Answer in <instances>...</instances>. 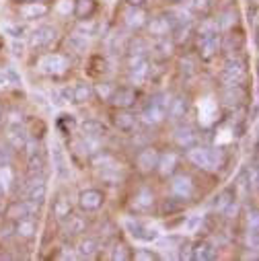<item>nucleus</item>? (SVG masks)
Masks as SVG:
<instances>
[{
	"mask_svg": "<svg viewBox=\"0 0 259 261\" xmlns=\"http://www.w3.org/2000/svg\"><path fill=\"white\" fill-rule=\"evenodd\" d=\"M91 97H93V87H91V85H87V83L76 85V87H74V91H72V103L83 105V103L91 101Z\"/></svg>",
	"mask_w": 259,
	"mask_h": 261,
	"instance_id": "nucleus-30",
	"label": "nucleus"
},
{
	"mask_svg": "<svg viewBox=\"0 0 259 261\" xmlns=\"http://www.w3.org/2000/svg\"><path fill=\"white\" fill-rule=\"evenodd\" d=\"M220 49V37L218 35H212V37H206V39H200V58L204 62H210Z\"/></svg>",
	"mask_w": 259,
	"mask_h": 261,
	"instance_id": "nucleus-19",
	"label": "nucleus"
},
{
	"mask_svg": "<svg viewBox=\"0 0 259 261\" xmlns=\"http://www.w3.org/2000/svg\"><path fill=\"white\" fill-rule=\"evenodd\" d=\"M159 156H161V154H159L157 148H144V150L138 152L136 165H138V169L144 171V173L154 171V169H157V163H159Z\"/></svg>",
	"mask_w": 259,
	"mask_h": 261,
	"instance_id": "nucleus-15",
	"label": "nucleus"
},
{
	"mask_svg": "<svg viewBox=\"0 0 259 261\" xmlns=\"http://www.w3.org/2000/svg\"><path fill=\"white\" fill-rule=\"evenodd\" d=\"M132 257H134V259H138V261H152V259H161V255H157L154 251H148V249H138Z\"/></svg>",
	"mask_w": 259,
	"mask_h": 261,
	"instance_id": "nucleus-41",
	"label": "nucleus"
},
{
	"mask_svg": "<svg viewBox=\"0 0 259 261\" xmlns=\"http://www.w3.org/2000/svg\"><path fill=\"white\" fill-rule=\"evenodd\" d=\"M249 23H257V9L253 7V9H249Z\"/></svg>",
	"mask_w": 259,
	"mask_h": 261,
	"instance_id": "nucleus-48",
	"label": "nucleus"
},
{
	"mask_svg": "<svg viewBox=\"0 0 259 261\" xmlns=\"http://www.w3.org/2000/svg\"><path fill=\"white\" fill-rule=\"evenodd\" d=\"M232 200H235V191H232V189H224V191H220V193L216 195V200H214V210L222 214V212L230 206Z\"/></svg>",
	"mask_w": 259,
	"mask_h": 261,
	"instance_id": "nucleus-32",
	"label": "nucleus"
},
{
	"mask_svg": "<svg viewBox=\"0 0 259 261\" xmlns=\"http://www.w3.org/2000/svg\"><path fill=\"white\" fill-rule=\"evenodd\" d=\"M62 97H64V99H66V101H70V99H72V91H70V89H66V91H64V93H62Z\"/></svg>",
	"mask_w": 259,
	"mask_h": 261,
	"instance_id": "nucleus-52",
	"label": "nucleus"
},
{
	"mask_svg": "<svg viewBox=\"0 0 259 261\" xmlns=\"http://www.w3.org/2000/svg\"><path fill=\"white\" fill-rule=\"evenodd\" d=\"M19 5H29V3H47V0H15Z\"/></svg>",
	"mask_w": 259,
	"mask_h": 261,
	"instance_id": "nucleus-51",
	"label": "nucleus"
},
{
	"mask_svg": "<svg viewBox=\"0 0 259 261\" xmlns=\"http://www.w3.org/2000/svg\"><path fill=\"white\" fill-rule=\"evenodd\" d=\"M154 51H159L161 58H169L173 54V41H169L167 37H159V41L154 45Z\"/></svg>",
	"mask_w": 259,
	"mask_h": 261,
	"instance_id": "nucleus-37",
	"label": "nucleus"
},
{
	"mask_svg": "<svg viewBox=\"0 0 259 261\" xmlns=\"http://www.w3.org/2000/svg\"><path fill=\"white\" fill-rule=\"evenodd\" d=\"M125 25L130 29H140L146 25V13L140 7H130V11H125Z\"/></svg>",
	"mask_w": 259,
	"mask_h": 261,
	"instance_id": "nucleus-21",
	"label": "nucleus"
},
{
	"mask_svg": "<svg viewBox=\"0 0 259 261\" xmlns=\"http://www.w3.org/2000/svg\"><path fill=\"white\" fill-rule=\"evenodd\" d=\"M127 68H130V79L134 83H144L150 76V62L146 54H132Z\"/></svg>",
	"mask_w": 259,
	"mask_h": 261,
	"instance_id": "nucleus-7",
	"label": "nucleus"
},
{
	"mask_svg": "<svg viewBox=\"0 0 259 261\" xmlns=\"http://www.w3.org/2000/svg\"><path fill=\"white\" fill-rule=\"evenodd\" d=\"M163 3H167V5H179V3H183V0H163Z\"/></svg>",
	"mask_w": 259,
	"mask_h": 261,
	"instance_id": "nucleus-54",
	"label": "nucleus"
},
{
	"mask_svg": "<svg viewBox=\"0 0 259 261\" xmlns=\"http://www.w3.org/2000/svg\"><path fill=\"white\" fill-rule=\"evenodd\" d=\"M81 129H83V134L89 136V138H101L107 134V125L99 119H85L81 123Z\"/></svg>",
	"mask_w": 259,
	"mask_h": 261,
	"instance_id": "nucleus-20",
	"label": "nucleus"
},
{
	"mask_svg": "<svg viewBox=\"0 0 259 261\" xmlns=\"http://www.w3.org/2000/svg\"><path fill=\"white\" fill-rule=\"evenodd\" d=\"M175 167H177V154H175V152H167V154L159 156L157 169H159L161 175H165V177L171 175V173L175 171Z\"/></svg>",
	"mask_w": 259,
	"mask_h": 261,
	"instance_id": "nucleus-27",
	"label": "nucleus"
},
{
	"mask_svg": "<svg viewBox=\"0 0 259 261\" xmlns=\"http://www.w3.org/2000/svg\"><path fill=\"white\" fill-rule=\"evenodd\" d=\"M39 68L45 72V74H51V76H60L68 70V60L60 56V54H49L45 56L41 62H39Z\"/></svg>",
	"mask_w": 259,
	"mask_h": 261,
	"instance_id": "nucleus-8",
	"label": "nucleus"
},
{
	"mask_svg": "<svg viewBox=\"0 0 259 261\" xmlns=\"http://www.w3.org/2000/svg\"><path fill=\"white\" fill-rule=\"evenodd\" d=\"M152 204H154V195L150 189H140L134 195V202H132V206L136 210H148V208H152Z\"/></svg>",
	"mask_w": 259,
	"mask_h": 261,
	"instance_id": "nucleus-26",
	"label": "nucleus"
},
{
	"mask_svg": "<svg viewBox=\"0 0 259 261\" xmlns=\"http://www.w3.org/2000/svg\"><path fill=\"white\" fill-rule=\"evenodd\" d=\"M187 111H189V101H187L185 97H175V99H171V103H169L167 115H169L171 121H179V119H183V117L187 115Z\"/></svg>",
	"mask_w": 259,
	"mask_h": 261,
	"instance_id": "nucleus-16",
	"label": "nucleus"
},
{
	"mask_svg": "<svg viewBox=\"0 0 259 261\" xmlns=\"http://www.w3.org/2000/svg\"><path fill=\"white\" fill-rule=\"evenodd\" d=\"M7 142H9L15 150L25 148V142H27L25 127H23L21 115H19L17 111H13V113H11V117L7 119Z\"/></svg>",
	"mask_w": 259,
	"mask_h": 261,
	"instance_id": "nucleus-4",
	"label": "nucleus"
},
{
	"mask_svg": "<svg viewBox=\"0 0 259 261\" xmlns=\"http://www.w3.org/2000/svg\"><path fill=\"white\" fill-rule=\"evenodd\" d=\"M173 140H175V144L179 148L189 150L191 146L198 144V134L193 132V127H189V125H179L175 129V134H173Z\"/></svg>",
	"mask_w": 259,
	"mask_h": 261,
	"instance_id": "nucleus-12",
	"label": "nucleus"
},
{
	"mask_svg": "<svg viewBox=\"0 0 259 261\" xmlns=\"http://www.w3.org/2000/svg\"><path fill=\"white\" fill-rule=\"evenodd\" d=\"M72 214V204L66 195H58L56 202H54V216L58 220H66Z\"/></svg>",
	"mask_w": 259,
	"mask_h": 261,
	"instance_id": "nucleus-24",
	"label": "nucleus"
},
{
	"mask_svg": "<svg viewBox=\"0 0 259 261\" xmlns=\"http://www.w3.org/2000/svg\"><path fill=\"white\" fill-rule=\"evenodd\" d=\"M95 13H97V3H95V0H74L72 15L79 21H89Z\"/></svg>",
	"mask_w": 259,
	"mask_h": 261,
	"instance_id": "nucleus-17",
	"label": "nucleus"
},
{
	"mask_svg": "<svg viewBox=\"0 0 259 261\" xmlns=\"http://www.w3.org/2000/svg\"><path fill=\"white\" fill-rule=\"evenodd\" d=\"M113 123H115V127L119 129V132H132V129L136 127V115L130 113L127 109H123L113 117Z\"/></svg>",
	"mask_w": 259,
	"mask_h": 261,
	"instance_id": "nucleus-23",
	"label": "nucleus"
},
{
	"mask_svg": "<svg viewBox=\"0 0 259 261\" xmlns=\"http://www.w3.org/2000/svg\"><path fill=\"white\" fill-rule=\"evenodd\" d=\"M125 228L130 230V234H132L134 239H138V241L150 243V241L159 239V230H154V228H150V226H144V224H140V222H134V220H127V222H125Z\"/></svg>",
	"mask_w": 259,
	"mask_h": 261,
	"instance_id": "nucleus-13",
	"label": "nucleus"
},
{
	"mask_svg": "<svg viewBox=\"0 0 259 261\" xmlns=\"http://www.w3.org/2000/svg\"><path fill=\"white\" fill-rule=\"evenodd\" d=\"M13 47H15V54H17V56H19V54H21V51H23V45H19V43H15V45H13Z\"/></svg>",
	"mask_w": 259,
	"mask_h": 261,
	"instance_id": "nucleus-53",
	"label": "nucleus"
},
{
	"mask_svg": "<svg viewBox=\"0 0 259 261\" xmlns=\"http://www.w3.org/2000/svg\"><path fill=\"white\" fill-rule=\"evenodd\" d=\"M220 81L226 87H243L247 81V64L241 58H228L224 64V70L220 74Z\"/></svg>",
	"mask_w": 259,
	"mask_h": 261,
	"instance_id": "nucleus-3",
	"label": "nucleus"
},
{
	"mask_svg": "<svg viewBox=\"0 0 259 261\" xmlns=\"http://www.w3.org/2000/svg\"><path fill=\"white\" fill-rule=\"evenodd\" d=\"M181 259H191V247H183V251H181Z\"/></svg>",
	"mask_w": 259,
	"mask_h": 261,
	"instance_id": "nucleus-49",
	"label": "nucleus"
},
{
	"mask_svg": "<svg viewBox=\"0 0 259 261\" xmlns=\"http://www.w3.org/2000/svg\"><path fill=\"white\" fill-rule=\"evenodd\" d=\"M214 9V0H193V11L200 15H208Z\"/></svg>",
	"mask_w": 259,
	"mask_h": 261,
	"instance_id": "nucleus-38",
	"label": "nucleus"
},
{
	"mask_svg": "<svg viewBox=\"0 0 259 261\" xmlns=\"http://www.w3.org/2000/svg\"><path fill=\"white\" fill-rule=\"evenodd\" d=\"M216 257V249L212 247L210 241H200L191 247V259L193 261H208Z\"/></svg>",
	"mask_w": 259,
	"mask_h": 261,
	"instance_id": "nucleus-18",
	"label": "nucleus"
},
{
	"mask_svg": "<svg viewBox=\"0 0 259 261\" xmlns=\"http://www.w3.org/2000/svg\"><path fill=\"white\" fill-rule=\"evenodd\" d=\"M171 191H173L175 198H179V200H189L193 195V191H196V187H193V183H191V177L177 175L173 179V183H171Z\"/></svg>",
	"mask_w": 259,
	"mask_h": 261,
	"instance_id": "nucleus-11",
	"label": "nucleus"
},
{
	"mask_svg": "<svg viewBox=\"0 0 259 261\" xmlns=\"http://www.w3.org/2000/svg\"><path fill=\"white\" fill-rule=\"evenodd\" d=\"M136 99H138V93H136V89H132V87L113 89V93H111V97H109L111 105L117 107V109H130L132 105H136Z\"/></svg>",
	"mask_w": 259,
	"mask_h": 261,
	"instance_id": "nucleus-9",
	"label": "nucleus"
},
{
	"mask_svg": "<svg viewBox=\"0 0 259 261\" xmlns=\"http://www.w3.org/2000/svg\"><path fill=\"white\" fill-rule=\"evenodd\" d=\"M181 66H183V72H187V74H193V64H191L189 60H187V62H183Z\"/></svg>",
	"mask_w": 259,
	"mask_h": 261,
	"instance_id": "nucleus-47",
	"label": "nucleus"
},
{
	"mask_svg": "<svg viewBox=\"0 0 259 261\" xmlns=\"http://www.w3.org/2000/svg\"><path fill=\"white\" fill-rule=\"evenodd\" d=\"M15 230H17V234H19L21 239L29 241V239H33V237H35V222H33L29 216H27V218H19V220H17Z\"/></svg>",
	"mask_w": 259,
	"mask_h": 261,
	"instance_id": "nucleus-28",
	"label": "nucleus"
},
{
	"mask_svg": "<svg viewBox=\"0 0 259 261\" xmlns=\"http://www.w3.org/2000/svg\"><path fill=\"white\" fill-rule=\"evenodd\" d=\"M47 13H49V9H47L45 3H29V5H23V7H21V17H25L27 21L45 17Z\"/></svg>",
	"mask_w": 259,
	"mask_h": 261,
	"instance_id": "nucleus-22",
	"label": "nucleus"
},
{
	"mask_svg": "<svg viewBox=\"0 0 259 261\" xmlns=\"http://www.w3.org/2000/svg\"><path fill=\"white\" fill-rule=\"evenodd\" d=\"M79 204L85 212H97L105 204V195L99 189H85L79 195Z\"/></svg>",
	"mask_w": 259,
	"mask_h": 261,
	"instance_id": "nucleus-10",
	"label": "nucleus"
},
{
	"mask_svg": "<svg viewBox=\"0 0 259 261\" xmlns=\"http://www.w3.org/2000/svg\"><path fill=\"white\" fill-rule=\"evenodd\" d=\"M163 210H165V214H175V212L181 210V204H175L173 200H167L165 206H163Z\"/></svg>",
	"mask_w": 259,
	"mask_h": 261,
	"instance_id": "nucleus-45",
	"label": "nucleus"
},
{
	"mask_svg": "<svg viewBox=\"0 0 259 261\" xmlns=\"http://www.w3.org/2000/svg\"><path fill=\"white\" fill-rule=\"evenodd\" d=\"M56 37H58L56 29L43 25V27H37V29L31 33V45H33V47H47Z\"/></svg>",
	"mask_w": 259,
	"mask_h": 261,
	"instance_id": "nucleus-14",
	"label": "nucleus"
},
{
	"mask_svg": "<svg viewBox=\"0 0 259 261\" xmlns=\"http://www.w3.org/2000/svg\"><path fill=\"white\" fill-rule=\"evenodd\" d=\"M111 259H113V261H125V259H132V255L127 253V247H123V245H117V247L113 249V255H111Z\"/></svg>",
	"mask_w": 259,
	"mask_h": 261,
	"instance_id": "nucleus-42",
	"label": "nucleus"
},
{
	"mask_svg": "<svg viewBox=\"0 0 259 261\" xmlns=\"http://www.w3.org/2000/svg\"><path fill=\"white\" fill-rule=\"evenodd\" d=\"M243 35L241 33H228L226 37H224V41H220V47L224 49V51H228V54H237L241 47H243Z\"/></svg>",
	"mask_w": 259,
	"mask_h": 261,
	"instance_id": "nucleus-29",
	"label": "nucleus"
},
{
	"mask_svg": "<svg viewBox=\"0 0 259 261\" xmlns=\"http://www.w3.org/2000/svg\"><path fill=\"white\" fill-rule=\"evenodd\" d=\"M97 93H99V97H101V99L109 101V97H111V93H113V87H111V85H107V83H105V85H99V87H97Z\"/></svg>",
	"mask_w": 259,
	"mask_h": 261,
	"instance_id": "nucleus-43",
	"label": "nucleus"
},
{
	"mask_svg": "<svg viewBox=\"0 0 259 261\" xmlns=\"http://www.w3.org/2000/svg\"><path fill=\"white\" fill-rule=\"evenodd\" d=\"M33 208H35V206H31L29 202H15V204H11V208L7 210V216L13 218V220L27 218V216H31Z\"/></svg>",
	"mask_w": 259,
	"mask_h": 261,
	"instance_id": "nucleus-25",
	"label": "nucleus"
},
{
	"mask_svg": "<svg viewBox=\"0 0 259 261\" xmlns=\"http://www.w3.org/2000/svg\"><path fill=\"white\" fill-rule=\"evenodd\" d=\"M68 45L74 49V51H79V54H83L85 49H87V39L83 37V35H72L70 39H68Z\"/></svg>",
	"mask_w": 259,
	"mask_h": 261,
	"instance_id": "nucleus-39",
	"label": "nucleus"
},
{
	"mask_svg": "<svg viewBox=\"0 0 259 261\" xmlns=\"http://www.w3.org/2000/svg\"><path fill=\"white\" fill-rule=\"evenodd\" d=\"M169 103H171V97H169L167 93H157V95L146 103V107L142 109V119H144L148 125H157V123L165 121V119H167Z\"/></svg>",
	"mask_w": 259,
	"mask_h": 261,
	"instance_id": "nucleus-2",
	"label": "nucleus"
},
{
	"mask_svg": "<svg viewBox=\"0 0 259 261\" xmlns=\"http://www.w3.org/2000/svg\"><path fill=\"white\" fill-rule=\"evenodd\" d=\"M200 224H202V216H198V218H191V220L187 222V230H196Z\"/></svg>",
	"mask_w": 259,
	"mask_h": 261,
	"instance_id": "nucleus-46",
	"label": "nucleus"
},
{
	"mask_svg": "<svg viewBox=\"0 0 259 261\" xmlns=\"http://www.w3.org/2000/svg\"><path fill=\"white\" fill-rule=\"evenodd\" d=\"M45 177L43 173H37V175H31L29 181H27V200L31 206L39 208L43 202H45Z\"/></svg>",
	"mask_w": 259,
	"mask_h": 261,
	"instance_id": "nucleus-5",
	"label": "nucleus"
},
{
	"mask_svg": "<svg viewBox=\"0 0 259 261\" xmlns=\"http://www.w3.org/2000/svg\"><path fill=\"white\" fill-rule=\"evenodd\" d=\"M54 167L58 171L60 177H68V167H66V159H64L60 146H54Z\"/></svg>",
	"mask_w": 259,
	"mask_h": 261,
	"instance_id": "nucleus-36",
	"label": "nucleus"
},
{
	"mask_svg": "<svg viewBox=\"0 0 259 261\" xmlns=\"http://www.w3.org/2000/svg\"><path fill=\"white\" fill-rule=\"evenodd\" d=\"M3 117H5V113H3V107H0V123H3Z\"/></svg>",
	"mask_w": 259,
	"mask_h": 261,
	"instance_id": "nucleus-55",
	"label": "nucleus"
},
{
	"mask_svg": "<svg viewBox=\"0 0 259 261\" xmlns=\"http://www.w3.org/2000/svg\"><path fill=\"white\" fill-rule=\"evenodd\" d=\"M87 230V218L79 216V214H70L68 216V232L70 234H81Z\"/></svg>",
	"mask_w": 259,
	"mask_h": 261,
	"instance_id": "nucleus-35",
	"label": "nucleus"
},
{
	"mask_svg": "<svg viewBox=\"0 0 259 261\" xmlns=\"http://www.w3.org/2000/svg\"><path fill=\"white\" fill-rule=\"evenodd\" d=\"M218 31H220V23H218V19H216V21H214V19H204L202 25L198 27V35H200V39L218 35Z\"/></svg>",
	"mask_w": 259,
	"mask_h": 261,
	"instance_id": "nucleus-31",
	"label": "nucleus"
},
{
	"mask_svg": "<svg viewBox=\"0 0 259 261\" xmlns=\"http://www.w3.org/2000/svg\"><path fill=\"white\" fill-rule=\"evenodd\" d=\"M179 21H181V19H177L175 13H163V15L154 17V19L148 23V31H150V35L157 37V39H159V37H167Z\"/></svg>",
	"mask_w": 259,
	"mask_h": 261,
	"instance_id": "nucleus-6",
	"label": "nucleus"
},
{
	"mask_svg": "<svg viewBox=\"0 0 259 261\" xmlns=\"http://www.w3.org/2000/svg\"><path fill=\"white\" fill-rule=\"evenodd\" d=\"M218 23H220V29H230L237 23V13L235 11H226L222 15V19H218Z\"/></svg>",
	"mask_w": 259,
	"mask_h": 261,
	"instance_id": "nucleus-40",
	"label": "nucleus"
},
{
	"mask_svg": "<svg viewBox=\"0 0 259 261\" xmlns=\"http://www.w3.org/2000/svg\"><path fill=\"white\" fill-rule=\"evenodd\" d=\"M222 97H224V103L232 107V105H239L245 99V91H243V87H226Z\"/></svg>",
	"mask_w": 259,
	"mask_h": 261,
	"instance_id": "nucleus-33",
	"label": "nucleus"
},
{
	"mask_svg": "<svg viewBox=\"0 0 259 261\" xmlns=\"http://www.w3.org/2000/svg\"><path fill=\"white\" fill-rule=\"evenodd\" d=\"M189 163H193L200 169H220L224 165V154L222 150H210V148H200V146H191L187 152Z\"/></svg>",
	"mask_w": 259,
	"mask_h": 261,
	"instance_id": "nucleus-1",
	"label": "nucleus"
},
{
	"mask_svg": "<svg viewBox=\"0 0 259 261\" xmlns=\"http://www.w3.org/2000/svg\"><path fill=\"white\" fill-rule=\"evenodd\" d=\"M7 33L19 39V37H23V33H25V27H21V25H9V27H7Z\"/></svg>",
	"mask_w": 259,
	"mask_h": 261,
	"instance_id": "nucleus-44",
	"label": "nucleus"
},
{
	"mask_svg": "<svg viewBox=\"0 0 259 261\" xmlns=\"http://www.w3.org/2000/svg\"><path fill=\"white\" fill-rule=\"evenodd\" d=\"M79 255L81 257H93L97 251H99V243H97V239H93V237H87V239H83L81 243H79Z\"/></svg>",
	"mask_w": 259,
	"mask_h": 261,
	"instance_id": "nucleus-34",
	"label": "nucleus"
},
{
	"mask_svg": "<svg viewBox=\"0 0 259 261\" xmlns=\"http://www.w3.org/2000/svg\"><path fill=\"white\" fill-rule=\"evenodd\" d=\"M125 3H127L130 7H142V5L146 3V0H125Z\"/></svg>",
	"mask_w": 259,
	"mask_h": 261,
	"instance_id": "nucleus-50",
	"label": "nucleus"
}]
</instances>
